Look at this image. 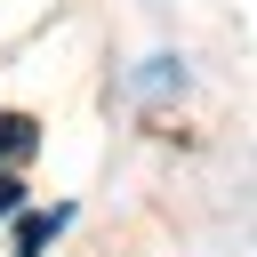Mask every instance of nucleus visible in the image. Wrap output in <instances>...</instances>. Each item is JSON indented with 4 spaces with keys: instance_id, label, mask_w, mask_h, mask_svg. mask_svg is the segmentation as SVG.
<instances>
[{
    "instance_id": "f257e3e1",
    "label": "nucleus",
    "mask_w": 257,
    "mask_h": 257,
    "mask_svg": "<svg viewBox=\"0 0 257 257\" xmlns=\"http://www.w3.org/2000/svg\"><path fill=\"white\" fill-rule=\"evenodd\" d=\"M32 145H40V120L32 112H0V169H16Z\"/></svg>"
},
{
    "instance_id": "7ed1b4c3",
    "label": "nucleus",
    "mask_w": 257,
    "mask_h": 257,
    "mask_svg": "<svg viewBox=\"0 0 257 257\" xmlns=\"http://www.w3.org/2000/svg\"><path fill=\"white\" fill-rule=\"evenodd\" d=\"M0 217H24V177L0 169Z\"/></svg>"
},
{
    "instance_id": "f03ea898",
    "label": "nucleus",
    "mask_w": 257,
    "mask_h": 257,
    "mask_svg": "<svg viewBox=\"0 0 257 257\" xmlns=\"http://www.w3.org/2000/svg\"><path fill=\"white\" fill-rule=\"evenodd\" d=\"M56 225H64V209H24V217H16V257H40Z\"/></svg>"
}]
</instances>
